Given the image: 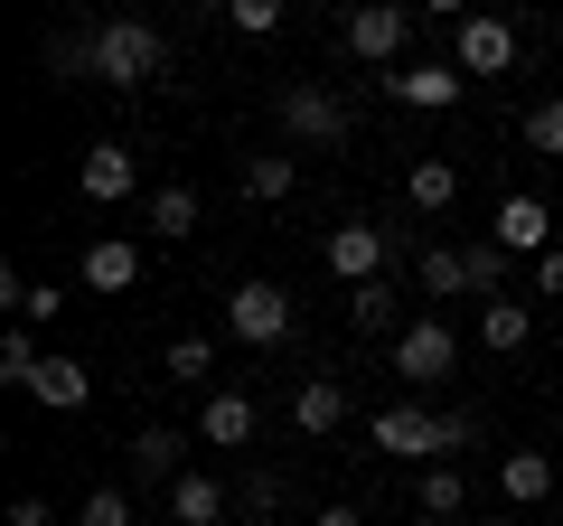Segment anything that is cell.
<instances>
[{
    "label": "cell",
    "mask_w": 563,
    "mask_h": 526,
    "mask_svg": "<svg viewBox=\"0 0 563 526\" xmlns=\"http://www.w3.org/2000/svg\"><path fill=\"white\" fill-rule=\"evenodd\" d=\"M366 442L385 451V461H442V451L470 442V414H432V405H385L376 424H366Z\"/></svg>",
    "instance_id": "1"
},
{
    "label": "cell",
    "mask_w": 563,
    "mask_h": 526,
    "mask_svg": "<svg viewBox=\"0 0 563 526\" xmlns=\"http://www.w3.org/2000/svg\"><path fill=\"white\" fill-rule=\"evenodd\" d=\"M161 66H169V47H161V29H151V20H95V85L141 95Z\"/></svg>",
    "instance_id": "2"
},
{
    "label": "cell",
    "mask_w": 563,
    "mask_h": 526,
    "mask_svg": "<svg viewBox=\"0 0 563 526\" xmlns=\"http://www.w3.org/2000/svg\"><path fill=\"white\" fill-rule=\"evenodd\" d=\"M404 39H413V10L404 0H347V20H339V47L357 66H395Z\"/></svg>",
    "instance_id": "3"
},
{
    "label": "cell",
    "mask_w": 563,
    "mask_h": 526,
    "mask_svg": "<svg viewBox=\"0 0 563 526\" xmlns=\"http://www.w3.org/2000/svg\"><path fill=\"white\" fill-rule=\"evenodd\" d=\"M225 329H235L244 348H282L291 329H301V310H291L282 283H235V292H225Z\"/></svg>",
    "instance_id": "4"
},
{
    "label": "cell",
    "mask_w": 563,
    "mask_h": 526,
    "mask_svg": "<svg viewBox=\"0 0 563 526\" xmlns=\"http://www.w3.org/2000/svg\"><path fill=\"white\" fill-rule=\"evenodd\" d=\"M385 358H395V376H404V385H442L451 366H461V339H451V320L432 310V320H404V339L385 348Z\"/></svg>",
    "instance_id": "5"
},
{
    "label": "cell",
    "mask_w": 563,
    "mask_h": 526,
    "mask_svg": "<svg viewBox=\"0 0 563 526\" xmlns=\"http://www.w3.org/2000/svg\"><path fill=\"white\" fill-rule=\"evenodd\" d=\"M320 254H329V273L357 292V283H385V254H395V235H385L376 217H347V226H329Z\"/></svg>",
    "instance_id": "6"
},
{
    "label": "cell",
    "mask_w": 563,
    "mask_h": 526,
    "mask_svg": "<svg viewBox=\"0 0 563 526\" xmlns=\"http://www.w3.org/2000/svg\"><path fill=\"white\" fill-rule=\"evenodd\" d=\"M282 142L339 151V142H347V103L329 95V85H291V95H282Z\"/></svg>",
    "instance_id": "7"
},
{
    "label": "cell",
    "mask_w": 563,
    "mask_h": 526,
    "mask_svg": "<svg viewBox=\"0 0 563 526\" xmlns=\"http://www.w3.org/2000/svg\"><path fill=\"white\" fill-rule=\"evenodd\" d=\"M385 95L404 103V113H451V103L470 95V76L451 57H422V66H395V76H385Z\"/></svg>",
    "instance_id": "8"
},
{
    "label": "cell",
    "mask_w": 563,
    "mask_h": 526,
    "mask_svg": "<svg viewBox=\"0 0 563 526\" xmlns=\"http://www.w3.org/2000/svg\"><path fill=\"white\" fill-rule=\"evenodd\" d=\"M451 66H461V76H507V66H517V29H507L498 10H470V20H461V47H451Z\"/></svg>",
    "instance_id": "9"
},
{
    "label": "cell",
    "mask_w": 563,
    "mask_h": 526,
    "mask_svg": "<svg viewBox=\"0 0 563 526\" xmlns=\"http://www.w3.org/2000/svg\"><path fill=\"white\" fill-rule=\"evenodd\" d=\"M132 179H141V151H132V142H85L76 188H85L95 207H122V198H132Z\"/></svg>",
    "instance_id": "10"
},
{
    "label": "cell",
    "mask_w": 563,
    "mask_h": 526,
    "mask_svg": "<svg viewBox=\"0 0 563 526\" xmlns=\"http://www.w3.org/2000/svg\"><path fill=\"white\" fill-rule=\"evenodd\" d=\"M132 480L179 489V480H188V442H179L169 424H141V432H132Z\"/></svg>",
    "instance_id": "11"
},
{
    "label": "cell",
    "mask_w": 563,
    "mask_h": 526,
    "mask_svg": "<svg viewBox=\"0 0 563 526\" xmlns=\"http://www.w3.org/2000/svg\"><path fill=\"white\" fill-rule=\"evenodd\" d=\"M488 235H498L507 254H544V244H554V207L517 188V198H498V226H488Z\"/></svg>",
    "instance_id": "12"
},
{
    "label": "cell",
    "mask_w": 563,
    "mask_h": 526,
    "mask_svg": "<svg viewBox=\"0 0 563 526\" xmlns=\"http://www.w3.org/2000/svg\"><path fill=\"white\" fill-rule=\"evenodd\" d=\"M29 395H38L47 414H85V405H95V376H85V366L66 358V348H47V366L29 376Z\"/></svg>",
    "instance_id": "13"
},
{
    "label": "cell",
    "mask_w": 563,
    "mask_h": 526,
    "mask_svg": "<svg viewBox=\"0 0 563 526\" xmlns=\"http://www.w3.org/2000/svg\"><path fill=\"white\" fill-rule=\"evenodd\" d=\"M198 442H217V451H244V442H254V395L217 385V395L198 405Z\"/></svg>",
    "instance_id": "14"
},
{
    "label": "cell",
    "mask_w": 563,
    "mask_h": 526,
    "mask_svg": "<svg viewBox=\"0 0 563 526\" xmlns=\"http://www.w3.org/2000/svg\"><path fill=\"white\" fill-rule=\"evenodd\" d=\"M141 263H151V254H141L132 235H95V244H85V292H132Z\"/></svg>",
    "instance_id": "15"
},
{
    "label": "cell",
    "mask_w": 563,
    "mask_h": 526,
    "mask_svg": "<svg viewBox=\"0 0 563 526\" xmlns=\"http://www.w3.org/2000/svg\"><path fill=\"white\" fill-rule=\"evenodd\" d=\"M235 188H244V198H254V207H282V198H291V188H301V161H291V151H244Z\"/></svg>",
    "instance_id": "16"
},
{
    "label": "cell",
    "mask_w": 563,
    "mask_h": 526,
    "mask_svg": "<svg viewBox=\"0 0 563 526\" xmlns=\"http://www.w3.org/2000/svg\"><path fill=\"white\" fill-rule=\"evenodd\" d=\"M347 320H357L366 339L395 348V339H404V292H395V283H357V292H347Z\"/></svg>",
    "instance_id": "17"
},
{
    "label": "cell",
    "mask_w": 563,
    "mask_h": 526,
    "mask_svg": "<svg viewBox=\"0 0 563 526\" xmlns=\"http://www.w3.org/2000/svg\"><path fill=\"white\" fill-rule=\"evenodd\" d=\"M498 489H507V507H544L554 498V461L544 451H498Z\"/></svg>",
    "instance_id": "18"
},
{
    "label": "cell",
    "mask_w": 563,
    "mask_h": 526,
    "mask_svg": "<svg viewBox=\"0 0 563 526\" xmlns=\"http://www.w3.org/2000/svg\"><path fill=\"white\" fill-rule=\"evenodd\" d=\"M291 424H301V432H339V424H347V385H339V376H301Z\"/></svg>",
    "instance_id": "19"
},
{
    "label": "cell",
    "mask_w": 563,
    "mask_h": 526,
    "mask_svg": "<svg viewBox=\"0 0 563 526\" xmlns=\"http://www.w3.org/2000/svg\"><path fill=\"white\" fill-rule=\"evenodd\" d=\"M169 526H225V489L207 480V470H188V480L169 489Z\"/></svg>",
    "instance_id": "20"
},
{
    "label": "cell",
    "mask_w": 563,
    "mask_h": 526,
    "mask_svg": "<svg viewBox=\"0 0 563 526\" xmlns=\"http://www.w3.org/2000/svg\"><path fill=\"white\" fill-rule=\"evenodd\" d=\"M404 198H413L422 217H451V198H461V169H451V161H413V169H404Z\"/></svg>",
    "instance_id": "21"
},
{
    "label": "cell",
    "mask_w": 563,
    "mask_h": 526,
    "mask_svg": "<svg viewBox=\"0 0 563 526\" xmlns=\"http://www.w3.org/2000/svg\"><path fill=\"white\" fill-rule=\"evenodd\" d=\"M38 66L57 85H76V76H95V29H47V47H38Z\"/></svg>",
    "instance_id": "22"
},
{
    "label": "cell",
    "mask_w": 563,
    "mask_h": 526,
    "mask_svg": "<svg viewBox=\"0 0 563 526\" xmlns=\"http://www.w3.org/2000/svg\"><path fill=\"white\" fill-rule=\"evenodd\" d=\"M413 507H422V517H461V507H470V480H461L451 461H422V480H413Z\"/></svg>",
    "instance_id": "23"
},
{
    "label": "cell",
    "mask_w": 563,
    "mask_h": 526,
    "mask_svg": "<svg viewBox=\"0 0 563 526\" xmlns=\"http://www.w3.org/2000/svg\"><path fill=\"white\" fill-rule=\"evenodd\" d=\"M479 339L498 348V358H517V348L536 339V310H526V302H479Z\"/></svg>",
    "instance_id": "24"
},
{
    "label": "cell",
    "mask_w": 563,
    "mask_h": 526,
    "mask_svg": "<svg viewBox=\"0 0 563 526\" xmlns=\"http://www.w3.org/2000/svg\"><path fill=\"white\" fill-rule=\"evenodd\" d=\"M413 273H422V292H432V302L470 292V254H461V244H422V254H413Z\"/></svg>",
    "instance_id": "25"
},
{
    "label": "cell",
    "mask_w": 563,
    "mask_h": 526,
    "mask_svg": "<svg viewBox=\"0 0 563 526\" xmlns=\"http://www.w3.org/2000/svg\"><path fill=\"white\" fill-rule=\"evenodd\" d=\"M151 235H161V244L198 235V188H151Z\"/></svg>",
    "instance_id": "26"
},
{
    "label": "cell",
    "mask_w": 563,
    "mask_h": 526,
    "mask_svg": "<svg viewBox=\"0 0 563 526\" xmlns=\"http://www.w3.org/2000/svg\"><path fill=\"white\" fill-rule=\"evenodd\" d=\"M38 366H47L38 329H29V320H10V339H0V385H20V395H29V376H38Z\"/></svg>",
    "instance_id": "27"
},
{
    "label": "cell",
    "mask_w": 563,
    "mask_h": 526,
    "mask_svg": "<svg viewBox=\"0 0 563 526\" xmlns=\"http://www.w3.org/2000/svg\"><path fill=\"white\" fill-rule=\"evenodd\" d=\"M169 376L198 385V395H217V385H207V376H217V348H207L198 329H179V339H169Z\"/></svg>",
    "instance_id": "28"
},
{
    "label": "cell",
    "mask_w": 563,
    "mask_h": 526,
    "mask_svg": "<svg viewBox=\"0 0 563 526\" xmlns=\"http://www.w3.org/2000/svg\"><path fill=\"white\" fill-rule=\"evenodd\" d=\"M461 254H470V292H479V302H507V292H498V273H507V244H498V235H479V244H461Z\"/></svg>",
    "instance_id": "29"
},
{
    "label": "cell",
    "mask_w": 563,
    "mask_h": 526,
    "mask_svg": "<svg viewBox=\"0 0 563 526\" xmlns=\"http://www.w3.org/2000/svg\"><path fill=\"white\" fill-rule=\"evenodd\" d=\"M526 151H536V161H563V95H544L536 113H526Z\"/></svg>",
    "instance_id": "30"
},
{
    "label": "cell",
    "mask_w": 563,
    "mask_h": 526,
    "mask_svg": "<svg viewBox=\"0 0 563 526\" xmlns=\"http://www.w3.org/2000/svg\"><path fill=\"white\" fill-rule=\"evenodd\" d=\"M76 526H141L132 517V489H95V498L76 507Z\"/></svg>",
    "instance_id": "31"
},
{
    "label": "cell",
    "mask_w": 563,
    "mask_h": 526,
    "mask_svg": "<svg viewBox=\"0 0 563 526\" xmlns=\"http://www.w3.org/2000/svg\"><path fill=\"white\" fill-rule=\"evenodd\" d=\"M225 20H235L244 39H263V29H282V0H225Z\"/></svg>",
    "instance_id": "32"
},
{
    "label": "cell",
    "mask_w": 563,
    "mask_h": 526,
    "mask_svg": "<svg viewBox=\"0 0 563 526\" xmlns=\"http://www.w3.org/2000/svg\"><path fill=\"white\" fill-rule=\"evenodd\" d=\"M273 507H282V480H273V470H254V480H244V517H273Z\"/></svg>",
    "instance_id": "33"
},
{
    "label": "cell",
    "mask_w": 563,
    "mask_h": 526,
    "mask_svg": "<svg viewBox=\"0 0 563 526\" xmlns=\"http://www.w3.org/2000/svg\"><path fill=\"white\" fill-rule=\"evenodd\" d=\"M536 292H544V302H563V244H544V254H536Z\"/></svg>",
    "instance_id": "34"
},
{
    "label": "cell",
    "mask_w": 563,
    "mask_h": 526,
    "mask_svg": "<svg viewBox=\"0 0 563 526\" xmlns=\"http://www.w3.org/2000/svg\"><path fill=\"white\" fill-rule=\"evenodd\" d=\"M10 526H57V507L47 498H10Z\"/></svg>",
    "instance_id": "35"
},
{
    "label": "cell",
    "mask_w": 563,
    "mask_h": 526,
    "mask_svg": "<svg viewBox=\"0 0 563 526\" xmlns=\"http://www.w3.org/2000/svg\"><path fill=\"white\" fill-rule=\"evenodd\" d=\"M310 526H366V517H357V507L339 498V507H320V517H310Z\"/></svg>",
    "instance_id": "36"
},
{
    "label": "cell",
    "mask_w": 563,
    "mask_h": 526,
    "mask_svg": "<svg viewBox=\"0 0 563 526\" xmlns=\"http://www.w3.org/2000/svg\"><path fill=\"white\" fill-rule=\"evenodd\" d=\"M422 10H432V20H470V10H479V0H422Z\"/></svg>",
    "instance_id": "37"
},
{
    "label": "cell",
    "mask_w": 563,
    "mask_h": 526,
    "mask_svg": "<svg viewBox=\"0 0 563 526\" xmlns=\"http://www.w3.org/2000/svg\"><path fill=\"white\" fill-rule=\"evenodd\" d=\"M413 526H451V517H422V507H413Z\"/></svg>",
    "instance_id": "38"
},
{
    "label": "cell",
    "mask_w": 563,
    "mask_h": 526,
    "mask_svg": "<svg viewBox=\"0 0 563 526\" xmlns=\"http://www.w3.org/2000/svg\"><path fill=\"white\" fill-rule=\"evenodd\" d=\"M244 526H282V517H244Z\"/></svg>",
    "instance_id": "39"
},
{
    "label": "cell",
    "mask_w": 563,
    "mask_h": 526,
    "mask_svg": "<svg viewBox=\"0 0 563 526\" xmlns=\"http://www.w3.org/2000/svg\"><path fill=\"white\" fill-rule=\"evenodd\" d=\"M488 526H517V517H488Z\"/></svg>",
    "instance_id": "40"
}]
</instances>
